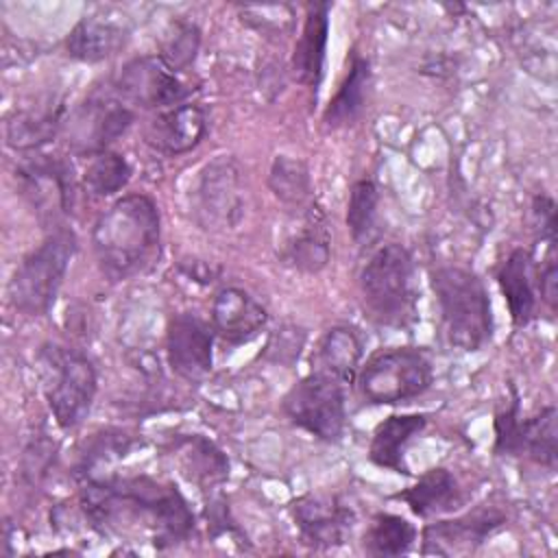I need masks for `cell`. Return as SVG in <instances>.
I'll return each mask as SVG.
<instances>
[{
  "label": "cell",
  "instance_id": "6da1fadb",
  "mask_svg": "<svg viewBox=\"0 0 558 558\" xmlns=\"http://www.w3.org/2000/svg\"><path fill=\"white\" fill-rule=\"evenodd\" d=\"M85 517L105 530H140L159 549L183 543L194 532V514L172 486L146 475L87 477L81 488Z\"/></svg>",
  "mask_w": 558,
  "mask_h": 558
},
{
  "label": "cell",
  "instance_id": "7a4b0ae2",
  "mask_svg": "<svg viewBox=\"0 0 558 558\" xmlns=\"http://www.w3.org/2000/svg\"><path fill=\"white\" fill-rule=\"evenodd\" d=\"M159 211L150 196L118 198L94 225L92 244L100 270L118 281L142 272L159 253Z\"/></svg>",
  "mask_w": 558,
  "mask_h": 558
},
{
  "label": "cell",
  "instance_id": "3957f363",
  "mask_svg": "<svg viewBox=\"0 0 558 558\" xmlns=\"http://www.w3.org/2000/svg\"><path fill=\"white\" fill-rule=\"evenodd\" d=\"M429 279L449 344L462 351L482 349L493 336L490 301L482 279L460 266H440Z\"/></svg>",
  "mask_w": 558,
  "mask_h": 558
},
{
  "label": "cell",
  "instance_id": "277c9868",
  "mask_svg": "<svg viewBox=\"0 0 558 558\" xmlns=\"http://www.w3.org/2000/svg\"><path fill=\"white\" fill-rule=\"evenodd\" d=\"M364 305L379 325L403 327L416 314V268L401 244L379 246L360 272Z\"/></svg>",
  "mask_w": 558,
  "mask_h": 558
},
{
  "label": "cell",
  "instance_id": "5b68a950",
  "mask_svg": "<svg viewBox=\"0 0 558 558\" xmlns=\"http://www.w3.org/2000/svg\"><path fill=\"white\" fill-rule=\"evenodd\" d=\"M39 377L48 408L61 429H74L89 414L98 377L87 355L61 344L39 351Z\"/></svg>",
  "mask_w": 558,
  "mask_h": 558
},
{
  "label": "cell",
  "instance_id": "8992f818",
  "mask_svg": "<svg viewBox=\"0 0 558 558\" xmlns=\"http://www.w3.org/2000/svg\"><path fill=\"white\" fill-rule=\"evenodd\" d=\"M76 251L74 233L57 229L15 268L9 281V299L26 316L46 314L63 283L70 259Z\"/></svg>",
  "mask_w": 558,
  "mask_h": 558
},
{
  "label": "cell",
  "instance_id": "52a82bcc",
  "mask_svg": "<svg viewBox=\"0 0 558 558\" xmlns=\"http://www.w3.org/2000/svg\"><path fill=\"white\" fill-rule=\"evenodd\" d=\"M429 357L414 347L384 349L357 371V388L368 403L392 405L423 395L432 384Z\"/></svg>",
  "mask_w": 558,
  "mask_h": 558
},
{
  "label": "cell",
  "instance_id": "ba28073f",
  "mask_svg": "<svg viewBox=\"0 0 558 558\" xmlns=\"http://www.w3.org/2000/svg\"><path fill=\"white\" fill-rule=\"evenodd\" d=\"M286 416L307 434L336 442L344 429V390L342 381L314 371L294 384L283 397Z\"/></svg>",
  "mask_w": 558,
  "mask_h": 558
},
{
  "label": "cell",
  "instance_id": "9c48e42d",
  "mask_svg": "<svg viewBox=\"0 0 558 558\" xmlns=\"http://www.w3.org/2000/svg\"><path fill=\"white\" fill-rule=\"evenodd\" d=\"M116 87L126 100L148 109L177 107L192 94L181 74L168 68L159 54L129 61L122 68Z\"/></svg>",
  "mask_w": 558,
  "mask_h": 558
},
{
  "label": "cell",
  "instance_id": "30bf717a",
  "mask_svg": "<svg viewBox=\"0 0 558 558\" xmlns=\"http://www.w3.org/2000/svg\"><path fill=\"white\" fill-rule=\"evenodd\" d=\"M135 113L120 100L92 98L68 122V144L76 153H102L133 124Z\"/></svg>",
  "mask_w": 558,
  "mask_h": 558
},
{
  "label": "cell",
  "instance_id": "8fae6325",
  "mask_svg": "<svg viewBox=\"0 0 558 558\" xmlns=\"http://www.w3.org/2000/svg\"><path fill=\"white\" fill-rule=\"evenodd\" d=\"M244 209L240 168L231 157H218L201 174L198 211L211 229L235 227Z\"/></svg>",
  "mask_w": 558,
  "mask_h": 558
},
{
  "label": "cell",
  "instance_id": "7c38bea8",
  "mask_svg": "<svg viewBox=\"0 0 558 558\" xmlns=\"http://www.w3.org/2000/svg\"><path fill=\"white\" fill-rule=\"evenodd\" d=\"M131 35L129 15L105 7L85 13L65 39V50L72 59L83 63H98L120 52Z\"/></svg>",
  "mask_w": 558,
  "mask_h": 558
},
{
  "label": "cell",
  "instance_id": "4fadbf2b",
  "mask_svg": "<svg viewBox=\"0 0 558 558\" xmlns=\"http://www.w3.org/2000/svg\"><path fill=\"white\" fill-rule=\"evenodd\" d=\"M292 517L305 545L338 547L355 525V512L336 495H305L292 504Z\"/></svg>",
  "mask_w": 558,
  "mask_h": 558
},
{
  "label": "cell",
  "instance_id": "5bb4252c",
  "mask_svg": "<svg viewBox=\"0 0 558 558\" xmlns=\"http://www.w3.org/2000/svg\"><path fill=\"white\" fill-rule=\"evenodd\" d=\"M211 329L194 314H177L168 323L166 355L170 368L185 381H203L214 364Z\"/></svg>",
  "mask_w": 558,
  "mask_h": 558
},
{
  "label": "cell",
  "instance_id": "9a60e30c",
  "mask_svg": "<svg viewBox=\"0 0 558 558\" xmlns=\"http://www.w3.org/2000/svg\"><path fill=\"white\" fill-rule=\"evenodd\" d=\"M506 517L497 508H480L458 519L438 521L423 530V554L451 556L480 547L504 525Z\"/></svg>",
  "mask_w": 558,
  "mask_h": 558
},
{
  "label": "cell",
  "instance_id": "2e32d148",
  "mask_svg": "<svg viewBox=\"0 0 558 558\" xmlns=\"http://www.w3.org/2000/svg\"><path fill=\"white\" fill-rule=\"evenodd\" d=\"M268 320L266 307L246 290L227 286L211 303V325L229 342L255 338Z\"/></svg>",
  "mask_w": 558,
  "mask_h": 558
},
{
  "label": "cell",
  "instance_id": "e0dca14e",
  "mask_svg": "<svg viewBox=\"0 0 558 558\" xmlns=\"http://www.w3.org/2000/svg\"><path fill=\"white\" fill-rule=\"evenodd\" d=\"M207 131V116L194 102H181L161 111L146 129V142L166 153L181 155L192 150Z\"/></svg>",
  "mask_w": 558,
  "mask_h": 558
},
{
  "label": "cell",
  "instance_id": "ac0fdd59",
  "mask_svg": "<svg viewBox=\"0 0 558 558\" xmlns=\"http://www.w3.org/2000/svg\"><path fill=\"white\" fill-rule=\"evenodd\" d=\"M327 35H329V4L314 2L307 4L305 22L294 46L292 54V76L296 83L307 87H318L325 68L327 52Z\"/></svg>",
  "mask_w": 558,
  "mask_h": 558
},
{
  "label": "cell",
  "instance_id": "d6986e66",
  "mask_svg": "<svg viewBox=\"0 0 558 558\" xmlns=\"http://www.w3.org/2000/svg\"><path fill=\"white\" fill-rule=\"evenodd\" d=\"M499 290L508 303L510 318L517 327H523L532 320L536 310V266L527 248H514L501 262L497 270Z\"/></svg>",
  "mask_w": 558,
  "mask_h": 558
},
{
  "label": "cell",
  "instance_id": "ffe728a7",
  "mask_svg": "<svg viewBox=\"0 0 558 558\" xmlns=\"http://www.w3.org/2000/svg\"><path fill=\"white\" fill-rule=\"evenodd\" d=\"M170 456L179 471L201 488H214L229 477L227 456L203 436H181L172 442Z\"/></svg>",
  "mask_w": 558,
  "mask_h": 558
},
{
  "label": "cell",
  "instance_id": "44dd1931",
  "mask_svg": "<svg viewBox=\"0 0 558 558\" xmlns=\"http://www.w3.org/2000/svg\"><path fill=\"white\" fill-rule=\"evenodd\" d=\"M427 425L423 414H392L384 418L371 438L368 458L381 469H390L395 473H408L405 464V447L414 436H418Z\"/></svg>",
  "mask_w": 558,
  "mask_h": 558
},
{
  "label": "cell",
  "instance_id": "7402d4cb",
  "mask_svg": "<svg viewBox=\"0 0 558 558\" xmlns=\"http://www.w3.org/2000/svg\"><path fill=\"white\" fill-rule=\"evenodd\" d=\"M397 499H403L414 514L427 519L434 514L456 510L458 506H462L464 495L458 480L447 469L436 466L425 471L416 480V484L401 490Z\"/></svg>",
  "mask_w": 558,
  "mask_h": 558
},
{
  "label": "cell",
  "instance_id": "603a6c76",
  "mask_svg": "<svg viewBox=\"0 0 558 558\" xmlns=\"http://www.w3.org/2000/svg\"><path fill=\"white\" fill-rule=\"evenodd\" d=\"M331 255L329 248V233L325 227V218L318 207L310 205L301 229L290 238L286 244V262L292 264L301 272H318L327 266Z\"/></svg>",
  "mask_w": 558,
  "mask_h": 558
},
{
  "label": "cell",
  "instance_id": "cb8c5ba5",
  "mask_svg": "<svg viewBox=\"0 0 558 558\" xmlns=\"http://www.w3.org/2000/svg\"><path fill=\"white\" fill-rule=\"evenodd\" d=\"M371 81L373 78H371L368 61L355 54L344 81L340 83L338 92L333 94V98L329 100V105L325 109V116H323L325 124L331 129H338V126L353 122L366 107Z\"/></svg>",
  "mask_w": 558,
  "mask_h": 558
},
{
  "label": "cell",
  "instance_id": "d4e9b609",
  "mask_svg": "<svg viewBox=\"0 0 558 558\" xmlns=\"http://www.w3.org/2000/svg\"><path fill=\"white\" fill-rule=\"evenodd\" d=\"M362 340L355 333V329L351 327H331L318 342L316 349V362L318 368L336 379L351 381L357 371H360V362H362Z\"/></svg>",
  "mask_w": 558,
  "mask_h": 558
},
{
  "label": "cell",
  "instance_id": "484cf974",
  "mask_svg": "<svg viewBox=\"0 0 558 558\" xmlns=\"http://www.w3.org/2000/svg\"><path fill=\"white\" fill-rule=\"evenodd\" d=\"M61 126V107L17 111L7 122V144L15 150H33L54 137Z\"/></svg>",
  "mask_w": 558,
  "mask_h": 558
},
{
  "label": "cell",
  "instance_id": "4316f807",
  "mask_svg": "<svg viewBox=\"0 0 558 558\" xmlns=\"http://www.w3.org/2000/svg\"><path fill=\"white\" fill-rule=\"evenodd\" d=\"M556 408L547 405L532 418H521L517 456H527L530 460L554 469L556 466Z\"/></svg>",
  "mask_w": 558,
  "mask_h": 558
},
{
  "label": "cell",
  "instance_id": "83f0119b",
  "mask_svg": "<svg viewBox=\"0 0 558 558\" xmlns=\"http://www.w3.org/2000/svg\"><path fill=\"white\" fill-rule=\"evenodd\" d=\"M416 541V527L390 512H379L373 517L366 534H364V549L371 556H401L412 549Z\"/></svg>",
  "mask_w": 558,
  "mask_h": 558
},
{
  "label": "cell",
  "instance_id": "f1b7e54d",
  "mask_svg": "<svg viewBox=\"0 0 558 558\" xmlns=\"http://www.w3.org/2000/svg\"><path fill=\"white\" fill-rule=\"evenodd\" d=\"M268 185L272 194L286 205H305L312 196V179L307 166L301 159H292L288 155L275 157Z\"/></svg>",
  "mask_w": 558,
  "mask_h": 558
},
{
  "label": "cell",
  "instance_id": "f546056e",
  "mask_svg": "<svg viewBox=\"0 0 558 558\" xmlns=\"http://www.w3.org/2000/svg\"><path fill=\"white\" fill-rule=\"evenodd\" d=\"M131 179V166L124 155L113 150H102L92 155L83 172V183L94 196H113Z\"/></svg>",
  "mask_w": 558,
  "mask_h": 558
},
{
  "label": "cell",
  "instance_id": "4dcf8cb0",
  "mask_svg": "<svg viewBox=\"0 0 558 558\" xmlns=\"http://www.w3.org/2000/svg\"><path fill=\"white\" fill-rule=\"evenodd\" d=\"M379 205L377 185L371 179H360L353 183L347 203V227L355 242H368L375 229Z\"/></svg>",
  "mask_w": 558,
  "mask_h": 558
},
{
  "label": "cell",
  "instance_id": "1f68e13d",
  "mask_svg": "<svg viewBox=\"0 0 558 558\" xmlns=\"http://www.w3.org/2000/svg\"><path fill=\"white\" fill-rule=\"evenodd\" d=\"M201 46V31L192 22H172L161 39V61L174 72H183L196 59Z\"/></svg>",
  "mask_w": 558,
  "mask_h": 558
},
{
  "label": "cell",
  "instance_id": "d6a6232c",
  "mask_svg": "<svg viewBox=\"0 0 558 558\" xmlns=\"http://www.w3.org/2000/svg\"><path fill=\"white\" fill-rule=\"evenodd\" d=\"M519 429H521V414H519V397L512 392L510 405L497 414L495 418V451L517 456L519 445Z\"/></svg>",
  "mask_w": 558,
  "mask_h": 558
},
{
  "label": "cell",
  "instance_id": "836d02e7",
  "mask_svg": "<svg viewBox=\"0 0 558 558\" xmlns=\"http://www.w3.org/2000/svg\"><path fill=\"white\" fill-rule=\"evenodd\" d=\"M534 225L541 233V240H547L549 248L556 246V203L547 194H536L532 201Z\"/></svg>",
  "mask_w": 558,
  "mask_h": 558
},
{
  "label": "cell",
  "instance_id": "e575fe53",
  "mask_svg": "<svg viewBox=\"0 0 558 558\" xmlns=\"http://www.w3.org/2000/svg\"><path fill=\"white\" fill-rule=\"evenodd\" d=\"M536 288L547 303V307L554 312L558 303V268L554 255H549L541 270H536Z\"/></svg>",
  "mask_w": 558,
  "mask_h": 558
}]
</instances>
